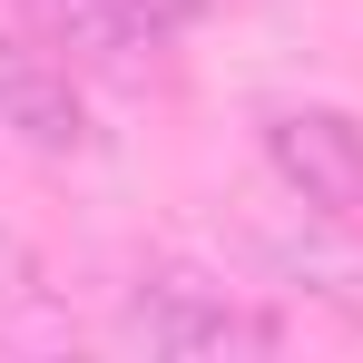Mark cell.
I'll return each instance as SVG.
<instances>
[{"label":"cell","instance_id":"6da1fadb","mask_svg":"<svg viewBox=\"0 0 363 363\" xmlns=\"http://www.w3.org/2000/svg\"><path fill=\"white\" fill-rule=\"evenodd\" d=\"M118 344H138V354H275L285 324L265 304H236L226 285L186 275V265H157L118 304Z\"/></svg>","mask_w":363,"mask_h":363},{"label":"cell","instance_id":"7a4b0ae2","mask_svg":"<svg viewBox=\"0 0 363 363\" xmlns=\"http://www.w3.org/2000/svg\"><path fill=\"white\" fill-rule=\"evenodd\" d=\"M245 255L275 275V285H295L304 304H324V314H344L363 334V226L354 216H324V206H285V216H255L245 226Z\"/></svg>","mask_w":363,"mask_h":363},{"label":"cell","instance_id":"3957f363","mask_svg":"<svg viewBox=\"0 0 363 363\" xmlns=\"http://www.w3.org/2000/svg\"><path fill=\"white\" fill-rule=\"evenodd\" d=\"M265 167H275L285 196L363 226V128L354 118H334V108H275L265 118Z\"/></svg>","mask_w":363,"mask_h":363},{"label":"cell","instance_id":"277c9868","mask_svg":"<svg viewBox=\"0 0 363 363\" xmlns=\"http://www.w3.org/2000/svg\"><path fill=\"white\" fill-rule=\"evenodd\" d=\"M0 128L20 147H40V157H79L89 147V108H79L69 69H50L40 50H20V40H0Z\"/></svg>","mask_w":363,"mask_h":363},{"label":"cell","instance_id":"5b68a950","mask_svg":"<svg viewBox=\"0 0 363 363\" xmlns=\"http://www.w3.org/2000/svg\"><path fill=\"white\" fill-rule=\"evenodd\" d=\"M69 50H99V60H128V50H167L177 30L206 20V0H30Z\"/></svg>","mask_w":363,"mask_h":363},{"label":"cell","instance_id":"8992f818","mask_svg":"<svg viewBox=\"0 0 363 363\" xmlns=\"http://www.w3.org/2000/svg\"><path fill=\"white\" fill-rule=\"evenodd\" d=\"M60 304H50V275L20 226H0V344H60Z\"/></svg>","mask_w":363,"mask_h":363}]
</instances>
